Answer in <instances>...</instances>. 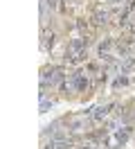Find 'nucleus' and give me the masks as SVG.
<instances>
[{"label": "nucleus", "instance_id": "nucleus-1", "mask_svg": "<svg viewBox=\"0 0 135 149\" xmlns=\"http://www.w3.org/2000/svg\"><path fill=\"white\" fill-rule=\"evenodd\" d=\"M86 47H88V36L72 38L68 43V50H65V59L68 61H81L83 54H86Z\"/></svg>", "mask_w": 135, "mask_h": 149}, {"label": "nucleus", "instance_id": "nucleus-2", "mask_svg": "<svg viewBox=\"0 0 135 149\" xmlns=\"http://www.w3.org/2000/svg\"><path fill=\"white\" fill-rule=\"evenodd\" d=\"M113 109V104H101V106H95L92 111H88V120L90 122H101L108 118V113Z\"/></svg>", "mask_w": 135, "mask_h": 149}, {"label": "nucleus", "instance_id": "nucleus-3", "mask_svg": "<svg viewBox=\"0 0 135 149\" xmlns=\"http://www.w3.org/2000/svg\"><path fill=\"white\" fill-rule=\"evenodd\" d=\"M72 81H74V88H77V93H83V91H88V86H90L88 74H86V72H81V70L72 74Z\"/></svg>", "mask_w": 135, "mask_h": 149}, {"label": "nucleus", "instance_id": "nucleus-4", "mask_svg": "<svg viewBox=\"0 0 135 149\" xmlns=\"http://www.w3.org/2000/svg\"><path fill=\"white\" fill-rule=\"evenodd\" d=\"M68 129L74 131V133L86 129V113H83V115H74V118H70V120H68Z\"/></svg>", "mask_w": 135, "mask_h": 149}, {"label": "nucleus", "instance_id": "nucleus-5", "mask_svg": "<svg viewBox=\"0 0 135 149\" xmlns=\"http://www.w3.org/2000/svg\"><path fill=\"white\" fill-rule=\"evenodd\" d=\"M110 47H113V41H110V38L101 41V43H99V47H97L99 56H101V59H110V54H108V52H110Z\"/></svg>", "mask_w": 135, "mask_h": 149}, {"label": "nucleus", "instance_id": "nucleus-6", "mask_svg": "<svg viewBox=\"0 0 135 149\" xmlns=\"http://www.w3.org/2000/svg\"><path fill=\"white\" fill-rule=\"evenodd\" d=\"M92 20H95V25H99V27L106 25V23H108V11L106 9H97V11H95V16H92Z\"/></svg>", "mask_w": 135, "mask_h": 149}, {"label": "nucleus", "instance_id": "nucleus-7", "mask_svg": "<svg viewBox=\"0 0 135 149\" xmlns=\"http://www.w3.org/2000/svg\"><path fill=\"white\" fill-rule=\"evenodd\" d=\"M122 86H128V77L126 74H119L115 81H113V88H122Z\"/></svg>", "mask_w": 135, "mask_h": 149}, {"label": "nucleus", "instance_id": "nucleus-8", "mask_svg": "<svg viewBox=\"0 0 135 149\" xmlns=\"http://www.w3.org/2000/svg\"><path fill=\"white\" fill-rule=\"evenodd\" d=\"M52 47L54 45V32H50V34H47V32H43V47Z\"/></svg>", "mask_w": 135, "mask_h": 149}, {"label": "nucleus", "instance_id": "nucleus-9", "mask_svg": "<svg viewBox=\"0 0 135 149\" xmlns=\"http://www.w3.org/2000/svg\"><path fill=\"white\" fill-rule=\"evenodd\" d=\"M77 27H79V32L83 34V36H88V23H86L83 18H79V20H77Z\"/></svg>", "mask_w": 135, "mask_h": 149}, {"label": "nucleus", "instance_id": "nucleus-10", "mask_svg": "<svg viewBox=\"0 0 135 149\" xmlns=\"http://www.w3.org/2000/svg\"><path fill=\"white\" fill-rule=\"evenodd\" d=\"M47 109H52V102H47V97L41 100V113H47Z\"/></svg>", "mask_w": 135, "mask_h": 149}, {"label": "nucleus", "instance_id": "nucleus-11", "mask_svg": "<svg viewBox=\"0 0 135 149\" xmlns=\"http://www.w3.org/2000/svg\"><path fill=\"white\" fill-rule=\"evenodd\" d=\"M88 70H90V72H97L99 65H97V63H90V65H88Z\"/></svg>", "mask_w": 135, "mask_h": 149}, {"label": "nucleus", "instance_id": "nucleus-12", "mask_svg": "<svg viewBox=\"0 0 135 149\" xmlns=\"http://www.w3.org/2000/svg\"><path fill=\"white\" fill-rule=\"evenodd\" d=\"M47 5H50V9H54L56 7V0H47Z\"/></svg>", "mask_w": 135, "mask_h": 149}, {"label": "nucleus", "instance_id": "nucleus-13", "mask_svg": "<svg viewBox=\"0 0 135 149\" xmlns=\"http://www.w3.org/2000/svg\"><path fill=\"white\" fill-rule=\"evenodd\" d=\"M79 149H97L95 145H83V147H79Z\"/></svg>", "mask_w": 135, "mask_h": 149}]
</instances>
